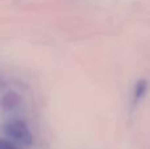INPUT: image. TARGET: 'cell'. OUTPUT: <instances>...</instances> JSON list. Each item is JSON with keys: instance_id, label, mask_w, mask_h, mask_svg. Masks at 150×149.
<instances>
[{"instance_id": "1", "label": "cell", "mask_w": 150, "mask_h": 149, "mask_svg": "<svg viewBox=\"0 0 150 149\" xmlns=\"http://www.w3.org/2000/svg\"><path fill=\"white\" fill-rule=\"evenodd\" d=\"M4 132L12 141L18 143L21 145H29L33 144V133H32L29 126L21 119H11L5 123Z\"/></svg>"}, {"instance_id": "2", "label": "cell", "mask_w": 150, "mask_h": 149, "mask_svg": "<svg viewBox=\"0 0 150 149\" xmlns=\"http://www.w3.org/2000/svg\"><path fill=\"white\" fill-rule=\"evenodd\" d=\"M21 104H23V98L17 91H13V90L4 92L0 98V108L4 112L16 111L17 108H20Z\"/></svg>"}, {"instance_id": "3", "label": "cell", "mask_w": 150, "mask_h": 149, "mask_svg": "<svg viewBox=\"0 0 150 149\" xmlns=\"http://www.w3.org/2000/svg\"><path fill=\"white\" fill-rule=\"evenodd\" d=\"M149 91V82L146 79H140L136 82L134 87H133V92H132V106L136 107L141 103V100L146 96Z\"/></svg>"}, {"instance_id": "4", "label": "cell", "mask_w": 150, "mask_h": 149, "mask_svg": "<svg viewBox=\"0 0 150 149\" xmlns=\"http://www.w3.org/2000/svg\"><path fill=\"white\" fill-rule=\"evenodd\" d=\"M0 149H18L15 143L5 139H0Z\"/></svg>"}]
</instances>
